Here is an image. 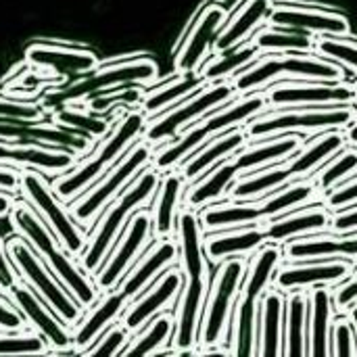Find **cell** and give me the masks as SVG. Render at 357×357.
I'll return each instance as SVG.
<instances>
[{
	"label": "cell",
	"instance_id": "obj_19",
	"mask_svg": "<svg viewBox=\"0 0 357 357\" xmlns=\"http://www.w3.org/2000/svg\"><path fill=\"white\" fill-rule=\"evenodd\" d=\"M268 111L289 107H322V105H356V86L347 82L322 79H284L264 88Z\"/></svg>",
	"mask_w": 357,
	"mask_h": 357
},
{
	"label": "cell",
	"instance_id": "obj_35",
	"mask_svg": "<svg viewBox=\"0 0 357 357\" xmlns=\"http://www.w3.org/2000/svg\"><path fill=\"white\" fill-rule=\"evenodd\" d=\"M274 8L272 0H247L236 15L224 25L215 40V52H224L230 48H236L251 40V36L261 27L264 21H268L270 13Z\"/></svg>",
	"mask_w": 357,
	"mask_h": 357
},
{
	"label": "cell",
	"instance_id": "obj_13",
	"mask_svg": "<svg viewBox=\"0 0 357 357\" xmlns=\"http://www.w3.org/2000/svg\"><path fill=\"white\" fill-rule=\"evenodd\" d=\"M159 75V67L153 59L149 56H138V59H126V61H117V63H107V65H98L94 71L86 73L79 82L71 84L69 88L61 90V88H52L50 94H46V98L42 100V105L46 107V111L52 115L56 109L71 105V102H82L84 98L105 92V90H113L119 86H151Z\"/></svg>",
	"mask_w": 357,
	"mask_h": 357
},
{
	"label": "cell",
	"instance_id": "obj_26",
	"mask_svg": "<svg viewBox=\"0 0 357 357\" xmlns=\"http://www.w3.org/2000/svg\"><path fill=\"white\" fill-rule=\"evenodd\" d=\"M130 299L119 291L113 289L102 293L100 299L84 312L82 320L73 326V349L75 354H86L113 324L121 322Z\"/></svg>",
	"mask_w": 357,
	"mask_h": 357
},
{
	"label": "cell",
	"instance_id": "obj_42",
	"mask_svg": "<svg viewBox=\"0 0 357 357\" xmlns=\"http://www.w3.org/2000/svg\"><path fill=\"white\" fill-rule=\"evenodd\" d=\"M174 333H176V316L163 312L132 337L130 345L123 349L121 356H157L172 343Z\"/></svg>",
	"mask_w": 357,
	"mask_h": 357
},
{
	"label": "cell",
	"instance_id": "obj_48",
	"mask_svg": "<svg viewBox=\"0 0 357 357\" xmlns=\"http://www.w3.org/2000/svg\"><path fill=\"white\" fill-rule=\"evenodd\" d=\"M132 333L128 331V326L123 322H117L113 324L84 356H121L123 349L130 345L132 341Z\"/></svg>",
	"mask_w": 357,
	"mask_h": 357
},
{
	"label": "cell",
	"instance_id": "obj_7",
	"mask_svg": "<svg viewBox=\"0 0 357 357\" xmlns=\"http://www.w3.org/2000/svg\"><path fill=\"white\" fill-rule=\"evenodd\" d=\"M320 188L316 186L314 178L293 182L264 199L257 201H220L213 205H207L199 211L201 226L205 234L213 232H226L234 228H247L255 224H268L274 218H280L289 211L299 209L301 205L316 199Z\"/></svg>",
	"mask_w": 357,
	"mask_h": 357
},
{
	"label": "cell",
	"instance_id": "obj_55",
	"mask_svg": "<svg viewBox=\"0 0 357 357\" xmlns=\"http://www.w3.org/2000/svg\"><path fill=\"white\" fill-rule=\"evenodd\" d=\"M17 199H19L17 195L0 190V218L10 215V209H13V205H15V201H17Z\"/></svg>",
	"mask_w": 357,
	"mask_h": 357
},
{
	"label": "cell",
	"instance_id": "obj_39",
	"mask_svg": "<svg viewBox=\"0 0 357 357\" xmlns=\"http://www.w3.org/2000/svg\"><path fill=\"white\" fill-rule=\"evenodd\" d=\"M205 77L201 75V71H192V73H176L174 79L161 84L155 90H146L140 109L153 119L161 113H165L167 109L176 107L178 102H182L184 98H188L190 94H195L197 90H201L205 86Z\"/></svg>",
	"mask_w": 357,
	"mask_h": 357
},
{
	"label": "cell",
	"instance_id": "obj_18",
	"mask_svg": "<svg viewBox=\"0 0 357 357\" xmlns=\"http://www.w3.org/2000/svg\"><path fill=\"white\" fill-rule=\"evenodd\" d=\"M155 241L153 234V218L149 209H140L132 215L128 228L111 249L109 257L100 266V270L92 276L100 293H109L119 287V282L126 278V274L132 270V266L138 261V257L149 249V245Z\"/></svg>",
	"mask_w": 357,
	"mask_h": 357
},
{
	"label": "cell",
	"instance_id": "obj_44",
	"mask_svg": "<svg viewBox=\"0 0 357 357\" xmlns=\"http://www.w3.org/2000/svg\"><path fill=\"white\" fill-rule=\"evenodd\" d=\"M354 176H357V146H345L314 174V182L322 195H328Z\"/></svg>",
	"mask_w": 357,
	"mask_h": 357
},
{
	"label": "cell",
	"instance_id": "obj_5",
	"mask_svg": "<svg viewBox=\"0 0 357 357\" xmlns=\"http://www.w3.org/2000/svg\"><path fill=\"white\" fill-rule=\"evenodd\" d=\"M149 121L151 117L140 107L126 111L117 119V123L113 126L107 138L96 142L94 149L84 159H79L69 172L61 174L52 182L54 192L65 203H71L77 197H82L132 149V144H136L142 138Z\"/></svg>",
	"mask_w": 357,
	"mask_h": 357
},
{
	"label": "cell",
	"instance_id": "obj_30",
	"mask_svg": "<svg viewBox=\"0 0 357 357\" xmlns=\"http://www.w3.org/2000/svg\"><path fill=\"white\" fill-rule=\"evenodd\" d=\"M318 259H349L357 266V232L341 234H310L284 245V261H318Z\"/></svg>",
	"mask_w": 357,
	"mask_h": 357
},
{
	"label": "cell",
	"instance_id": "obj_14",
	"mask_svg": "<svg viewBox=\"0 0 357 357\" xmlns=\"http://www.w3.org/2000/svg\"><path fill=\"white\" fill-rule=\"evenodd\" d=\"M19 197L31 205L42 222L54 232L59 243L77 259L88 245V230L73 218L69 203H65L38 169H21Z\"/></svg>",
	"mask_w": 357,
	"mask_h": 357
},
{
	"label": "cell",
	"instance_id": "obj_10",
	"mask_svg": "<svg viewBox=\"0 0 357 357\" xmlns=\"http://www.w3.org/2000/svg\"><path fill=\"white\" fill-rule=\"evenodd\" d=\"M347 69L316 52H270L243 69L232 82L238 96L261 92L266 86L284 79L345 82Z\"/></svg>",
	"mask_w": 357,
	"mask_h": 357
},
{
	"label": "cell",
	"instance_id": "obj_54",
	"mask_svg": "<svg viewBox=\"0 0 357 357\" xmlns=\"http://www.w3.org/2000/svg\"><path fill=\"white\" fill-rule=\"evenodd\" d=\"M19 186H21V169L0 165V190L19 197Z\"/></svg>",
	"mask_w": 357,
	"mask_h": 357
},
{
	"label": "cell",
	"instance_id": "obj_22",
	"mask_svg": "<svg viewBox=\"0 0 357 357\" xmlns=\"http://www.w3.org/2000/svg\"><path fill=\"white\" fill-rule=\"evenodd\" d=\"M228 21V13L220 4H209L197 17L190 33L186 36L182 48L176 54V73H192L201 71V67L209 61L215 40Z\"/></svg>",
	"mask_w": 357,
	"mask_h": 357
},
{
	"label": "cell",
	"instance_id": "obj_1",
	"mask_svg": "<svg viewBox=\"0 0 357 357\" xmlns=\"http://www.w3.org/2000/svg\"><path fill=\"white\" fill-rule=\"evenodd\" d=\"M180 270L184 276L180 305L176 312L174 354H197L203 310L209 297V257L205 255V230L199 211L182 207L176 226Z\"/></svg>",
	"mask_w": 357,
	"mask_h": 357
},
{
	"label": "cell",
	"instance_id": "obj_51",
	"mask_svg": "<svg viewBox=\"0 0 357 357\" xmlns=\"http://www.w3.org/2000/svg\"><path fill=\"white\" fill-rule=\"evenodd\" d=\"M333 297H335V310L339 314H347L354 305H357V270H354V274L347 280H343L333 289Z\"/></svg>",
	"mask_w": 357,
	"mask_h": 357
},
{
	"label": "cell",
	"instance_id": "obj_49",
	"mask_svg": "<svg viewBox=\"0 0 357 357\" xmlns=\"http://www.w3.org/2000/svg\"><path fill=\"white\" fill-rule=\"evenodd\" d=\"M328 356H357V337L356 328L347 314H343L341 320L333 322L331 331V354Z\"/></svg>",
	"mask_w": 357,
	"mask_h": 357
},
{
	"label": "cell",
	"instance_id": "obj_28",
	"mask_svg": "<svg viewBox=\"0 0 357 357\" xmlns=\"http://www.w3.org/2000/svg\"><path fill=\"white\" fill-rule=\"evenodd\" d=\"M79 159L71 153L36 146V144H19L13 140L0 138V165L15 169H38L42 174L59 178L69 172Z\"/></svg>",
	"mask_w": 357,
	"mask_h": 357
},
{
	"label": "cell",
	"instance_id": "obj_23",
	"mask_svg": "<svg viewBox=\"0 0 357 357\" xmlns=\"http://www.w3.org/2000/svg\"><path fill=\"white\" fill-rule=\"evenodd\" d=\"M184 276L180 268H167L142 295H138L126 310L121 322L132 335L142 331L155 316L167 312L182 293Z\"/></svg>",
	"mask_w": 357,
	"mask_h": 357
},
{
	"label": "cell",
	"instance_id": "obj_58",
	"mask_svg": "<svg viewBox=\"0 0 357 357\" xmlns=\"http://www.w3.org/2000/svg\"><path fill=\"white\" fill-rule=\"evenodd\" d=\"M354 86H356V107H357V82L354 84Z\"/></svg>",
	"mask_w": 357,
	"mask_h": 357
},
{
	"label": "cell",
	"instance_id": "obj_21",
	"mask_svg": "<svg viewBox=\"0 0 357 357\" xmlns=\"http://www.w3.org/2000/svg\"><path fill=\"white\" fill-rule=\"evenodd\" d=\"M0 138L13 140L19 144H36L46 149H56L75 155L77 159H84L92 149L94 142L73 134L54 121H4L0 119Z\"/></svg>",
	"mask_w": 357,
	"mask_h": 357
},
{
	"label": "cell",
	"instance_id": "obj_9",
	"mask_svg": "<svg viewBox=\"0 0 357 357\" xmlns=\"http://www.w3.org/2000/svg\"><path fill=\"white\" fill-rule=\"evenodd\" d=\"M268 111V98L266 92H253L245 96H236L228 105L220 107L215 115L203 117L201 121L192 123L186 132H182L176 140L155 149L153 155V167L161 174L169 169H178L192 153H197L203 144L213 140L215 136L245 126L249 119H253L259 113Z\"/></svg>",
	"mask_w": 357,
	"mask_h": 357
},
{
	"label": "cell",
	"instance_id": "obj_6",
	"mask_svg": "<svg viewBox=\"0 0 357 357\" xmlns=\"http://www.w3.org/2000/svg\"><path fill=\"white\" fill-rule=\"evenodd\" d=\"M284 261V247L280 245H264L259 247L251 261L241 289V295L234 303L228 343L232 345L234 356H257L259 345V310L261 299L270 287H274V278Z\"/></svg>",
	"mask_w": 357,
	"mask_h": 357
},
{
	"label": "cell",
	"instance_id": "obj_50",
	"mask_svg": "<svg viewBox=\"0 0 357 357\" xmlns=\"http://www.w3.org/2000/svg\"><path fill=\"white\" fill-rule=\"evenodd\" d=\"M324 205L337 213L343 209H349L357 205V176H354L351 180H347L345 184L337 186L335 190H331L328 195H324Z\"/></svg>",
	"mask_w": 357,
	"mask_h": 357
},
{
	"label": "cell",
	"instance_id": "obj_56",
	"mask_svg": "<svg viewBox=\"0 0 357 357\" xmlns=\"http://www.w3.org/2000/svg\"><path fill=\"white\" fill-rule=\"evenodd\" d=\"M345 138H347V146H357V117L356 121L345 130Z\"/></svg>",
	"mask_w": 357,
	"mask_h": 357
},
{
	"label": "cell",
	"instance_id": "obj_20",
	"mask_svg": "<svg viewBox=\"0 0 357 357\" xmlns=\"http://www.w3.org/2000/svg\"><path fill=\"white\" fill-rule=\"evenodd\" d=\"M17 310L23 314L27 326L31 331H36L50 347V351H59V354H75L73 349V328L67 326L33 291L29 284H25L23 280H19L10 293L6 295Z\"/></svg>",
	"mask_w": 357,
	"mask_h": 357
},
{
	"label": "cell",
	"instance_id": "obj_11",
	"mask_svg": "<svg viewBox=\"0 0 357 357\" xmlns=\"http://www.w3.org/2000/svg\"><path fill=\"white\" fill-rule=\"evenodd\" d=\"M357 117L356 105H322V107H289L266 111L245 123L251 142H261L280 134H316L331 130H347Z\"/></svg>",
	"mask_w": 357,
	"mask_h": 357
},
{
	"label": "cell",
	"instance_id": "obj_3",
	"mask_svg": "<svg viewBox=\"0 0 357 357\" xmlns=\"http://www.w3.org/2000/svg\"><path fill=\"white\" fill-rule=\"evenodd\" d=\"M10 222L15 232L31 245V249L42 257L50 272L84 307V312L100 299L102 293L98 291L94 278L88 272H84L79 261L59 243L54 232L42 222V218L31 209L27 201H15L10 209Z\"/></svg>",
	"mask_w": 357,
	"mask_h": 357
},
{
	"label": "cell",
	"instance_id": "obj_46",
	"mask_svg": "<svg viewBox=\"0 0 357 357\" xmlns=\"http://www.w3.org/2000/svg\"><path fill=\"white\" fill-rule=\"evenodd\" d=\"M316 54L322 59L335 61L345 69L357 73V44L345 40V36H318L316 38Z\"/></svg>",
	"mask_w": 357,
	"mask_h": 357
},
{
	"label": "cell",
	"instance_id": "obj_52",
	"mask_svg": "<svg viewBox=\"0 0 357 357\" xmlns=\"http://www.w3.org/2000/svg\"><path fill=\"white\" fill-rule=\"evenodd\" d=\"M29 328L23 314L17 310V305L10 299H4L0 293V331H23Z\"/></svg>",
	"mask_w": 357,
	"mask_h": 357
},
{
	"label": "cell",
	"instance_id": "obj_4",
	"mask_svg": "<svg viewBox=\"0 0 357 357\" xmlns=\"http://www.w3.org/2000/svg\"><path fill=\"white\" fill-rule=\"evenodd\" d=\"M347 146L345 130H331L322 132L318 138H314L310 144L305 142L299 153H295L291 159L282 163H274L268 167H261L247 178L238 180L230 192L228 199L232 201H257L264 199L293 182L310 180L314 174L331 161L337 153H341Z\"/></svg>",
	"mask_w": 357,
	"mask_h": 357
},
{
	"label": "cell",
	"instance_id": "obj_2",
	"mask_svg": "<svg viewBox=\"0 0 357 357\" xmlns=\"http://www.w3.org/2000/svg\"><path fill=\"white\" fill-rule=\"evenodd\" d=\"M305 140L301 134H280L261 142H251L249 146H245L243 151H238L236 155L224 159L220 165H215L205 178H201L199 182L190 184L186 195H184V207L201 211L207 205L220 203L222 199L228 197L230 188L247 178L249 174L274 165V163H282L287 159H291L295 153H299L303 149Z\"/></svg>",
	"mask_w": 357,
	"mask_h": 357
},
{
	"label": "cell",
	"instance_id": "obj_29",
	"mask_svg": "<svg viewBox=\"0 0 357 357\" xmlns=\"http://www.w3.org/2000/svg\"><path fill=\"white\" fill-rule=\"evenodd\" d=\"M27 63L36 69H48L59 77H65L69 73L86 75L94 71L100 61L92 50L86 48H73V46H61V44H44L36 42L25 52Z\"/></svg>",
	"mask_w": 357,
	"mask_h": 357
},
{
	"label": "cell",
	"instance_id": "obj_8",
	"mask_svg": "<svg viewBox=\"0 0 357 357\" xmlns=\"http://www.w3.org/2000/svg\"><path fill=\"white\" fill-rule=\"evenodd\" d=\"M161 172H157L153 165H149L96 220V224L88 230V245L84 253L77 257L84 272L94 276L105 259L109 257L111 249L128 228L132 215L146 205L153 203V197L159 188Z\"/></svg>",
	"mask_w": 357,
	"mask_h": 357
},
{
	"label": "cell",
	"instance_id": "obj_41",
	"mask_svg": "<svg viewBox=\"0 0 357 357\" xmlns=\"http://www.w3.org/2000/svg\"><path fill=\"white\" fill-rule=\"evenodd\" d=\"M261 56V50L249 40L236 48L224 50L218 56L209 59L203 67H201V75L205 77L207 84L213 82H226V79H234L243 69H247L251 63H255Z\"/></svg>",
	"mask_w": 357,
	"mask_h": 357
},
{
	"label": "cell",
	"instance_id": "obj_57",
	"mask_svg": "<svg viewBox=\"0 0 357 357\" xmlns=\"http://www.w3.org/2000/svg\"><path fill=\"white\" fill-rule=\"evenodd\" d=\"M347 316H349V320H351V324H354V328H356V337H357V305H354V307L347 312Z\"/></svg>",
	"mask_w": 357,
	"mask_h": 357
},
{
	"label": "cell",
	"instance_id": "obj_53",
	"mask_svg": "<svg viewBox=\"0 0 357 357\" xmlns=\"http://www.w3.org/2000/svg\"><path fill=\"white\" fill-rule=\"evenodd\" d=\"M19 282V274L8 257V249H6V243L2 241L0 236V293L2 295H8L10 289Z\"/></svg>",
	"mask_w": 357,
	"mask_h": 357
},
{
	"label": "cell",
	"instance_id": "obj_15",
	"mask_svg": "<svg viewBox=\"0 0 357 357\" xmlns=\"http://www.w3.org/2000/svg\"><path fill=\"white\" fill-rule=\"evenodd\" d=\"M8 257L19 274V280L31 287V291L67 324L75 326L82 316L84 307L73 299V295L61 284V280L50 272V268L42 261V257L31 249V245L15 232L13 238L6 243Z\"/></svg>",
	"mask_w": 357,
	"mask_h": 357
},
{
	"label": "cell",
	"instance_id": "obj_40",
	"mask_svg": "<svg viewBox=\"0 0 357 357\" xmlns=\"http://www.w3.org/2000/svg\"><path fill=\"white\" fill-rule=\"evenodd\" d=\"M117 119L119 117H100L98 113L86 109L84 105H82V109L65 105L52 113V121L56 126H61L73 134H79V136L92 140L94 144L109 136V132L113 130Z\"/></svg>",
	"mask_w": 357,
	"mask_h": 357
},
{
	"label": "cell",
	"instance_id": "obj_37",
	"mask_svg": "<svg viewBox=\"0 0 357 357\" xmlns=\"http://www.w3.org/2000/svg\"><path fill=\"white\" fill-rule=\"evenodd\" d=\"M284 341V293L270 287L261 299L259 310V345L257 356H282Z\"/></svg>",
	"mask_w": 357,
	"mask_h": 357
},
{
	"label": "cell",
	"instance_id": "obj_32",
	"mask_svg": "<svg viewBox=\"0 0 357 357\" xmlns=\"http://www.w3.org/2000/svg\"><path fill=\"white\" fill-rule=\"evenodd\" d=\"M251 140L245 132V126L241 128H232L220 136H215L213 140H209L207 144H203L197 153H192L178 169L184 174V178L188 180V186L199 182L201 178H205L215 165H220L224 159L236 155L238 151H243L245 146H249Z\"/></svg>",
	"mask_w": 357,
	"mask_h": 357
},
{
	"label": "cell",
	"instance_id": "obj_38",
	"mask_svg": "<svg viewBox=\"0 0 357 357\" xmlns=\"http://www.w3.org/2000/svg\"><path fill=\"white\" fill-rule=\"evenodd\" d=\"M335 318L333 287L310 289V356L331 354V331Z\"/></svg>",
	"mask_w": 357,
	"mask_h": 357
},
{
	"label": "cell",
	"instance_id": "obj_36",
	"mask_svg": "<svg viewBox=\"0 0 357 357\" xmlns=\"http://www.w3.org/2000/svg\"><path fill=\"white\" fill-rule=\"evenodd\" d=\"M268 245L264 228H234L226 232L205 234V255L209 261L222 264L230 257H247L253 255L259 247Z\"/></svg>",
	"mask_w": 357,
	"mask_h": 357
},
{
	"label": "cell",
	"instance_id": "obj_24",
	"mask_svg": "<svg viewBox=\"0 0 357 357\" xmlns=\"http://www.w3.org/2000/svg\"><path fill=\"white\" fill-rule=\"evenodd\" d=\"M356 270L354 261L341 259H318V261H297L287 268H280L274 287L282 293H291L297 289H314V287H337L347 280Z\"/></svg>",
	"mask_w": 357,
	"mask_h": 357
},
{
	"label": "cell",
	"instance_id": "obj_12",
	"mask_svg": "<svg viewBox=\"0 0 357 357\" xmlns=\"http://www.w3.org/2000/svg\"><path fill=\"white\" fill-rule=\"evenodd\" d=\"M153 155L155 146L146 140L140 138L136 144H132V149L96 184H92L82 197L69 203L73 218L86 230H90L100 218V213L153 163Z\"/></svg>",
	"mask_w": 357,
	"mask_h": 357
},
{
	"label": "cell",
	"instance_id": "obj_31",
	"mask_svg": "<svg viewBox=\"0 0 357 357\" xmlns=\"http://www.w3.org/2000/svg\"><path fill=\"white\" fill-rule=\"evenodd\" d=\"M188 190V180L180 169H169L161 174L159 188L153 197V234L155 238L176 236L178 215L184 207V195Z\"/></svg>",
	"mask_w": 357,
	"mask_h": 357
},
{
	"label": "cell",
	"instance_id": "obj_47",
	"mask_svg": "<svg viewBox=\"0 0 357 357\" xmlns=\"http://www.w3.org/2000/svg\"><path fill=\"white\" fill-rule=\"evenodd\" d=\"M48 111L38 100H17L0 96V119L4 121H46Z\"/></svg>",
	"mask_w": 357,
	"mask_h": 357
},
{
	"label": "cell",
	"instance_id": "obj_17",
	"mask_svg": "<svg viewBox=\"0 0 357 357\" xmlns=\"http://www.w3.org/2000/svg\"><path fill=\"white\" fill-rule=\"evenodd\" d=\"M247 270H249L247 257H230L222 261L201 318V331H199L201 347L205 349L218 347L228 337L234 303L241 295Z\"/></svg>",
	"mask_w": 357,
	"mask_h": 357
},
{
	"label": "cell",
	"instance_id": "obj_25",
	"mask_svg": "<svg viewBox=\"0 0 357 357\" xmlns=\"http://www.w3.org/2000/svg\"><path fill=\"white\" fill-rule=\"evenodd\" d=\"M180 259V249L176 236L155 238V243L138 257L126 278L119 282V291L130 299V303L142 295L167 268H172Z\"/></svg>",
	"mask_w": 357,
	"mask_h": 357
},
{
	"label": "cell",
	"instance_id": "obj_16",
	"mask_svg": "<svg viewBox=\"0 0 357 357\" xmlns=\"http://www.w3.org/2000/svg\"><path fill=\"white\" fill-rule=\"evenodd\" d=\"M236 96L238 94H236V88H234L232 79L205 84L201 90H197L195 94H190L188 98H184L176 107H172L165 113L153 117L149 121L144 134H142V140H146L149 144L159 149V146L176 140L192 123L201 121L211 111H218L220 107L228 105Z\"/></svg>",
	"mask_w": 357,
	"mask_h": 357
},
{
	"label": "cell",
	"instance_id": "obj_27",
	"mask_svg": "<svg viewBox=\"0 0 357 357\" xmlns=\"http://www.w3.org/2000/svg\"><path fill=\"white\" fill-rule=\"evenodd\" d=\"M268 23L274 27L305 31L312 36H349V21L333 10L305 8L297 4H274Z\"/></svg>",
	"mask_w": 357,
	"mask_h": 357
},
{
	"label": "cell",
	"instance_id": "obj_33",
	"mask_svg": "<svg viewBox=\"0 0 357 357\" xmlns=\"http://www.w3.org/2000/svg\"><path fill=\"white\" fill-rule=\"evenodd\" d=\"M331 222H333V211L326 205L303 209V211L295 209V211H289L280 218L270 220L268 226H264L266 243L284 247L287 243H291L295 238L328 232Z\"/></svg>",
	"mask_w": 357,
	"mask_h": 357
},
{
	"label": "cell",
	"instance_id": "obj_45",
	"mask_svg": "<svg viewBox=\"0 0 357 357\" xmlns=\"http://www.w3.org/2000/svg\"><path fill=\"white\" fill-rule=\"evenodd\" d=\"M48 351V343L31 328L0 331V356H42Z\"/></svg>",
	"mask_w": 357,
	"mask_h": 357
},
{
	"label": "cell",
	"instance_id": "obj_34",
	"mask_svg": "<svg viewBox=\"0 0 357 357\" xmlns=\"http://www.w3.org/2000/svg\"><path fill=\"white\" fill-rule=\"evenodd\" d=\"M282 356H310V295L305 289L284 295Z\"/></svg>",
	"mask_w": 357,
	"mask_h": 357
},
{
	"label": "cell",
	"instance_id": "obj_43",
	"mask_svg": "<svg viewBox=\"0 0 357 357\" xmlns=\"http://www.w3.org/2000/svg\"><path fill=\"white\" fill-rule=\"evenodd\" d=\"M251 42L261 50L270 52H316V36L284 27H261L251 36Z\"/></svg>",
	"mask_w": 357,
	"mask_h": 357
}]
</instances>
